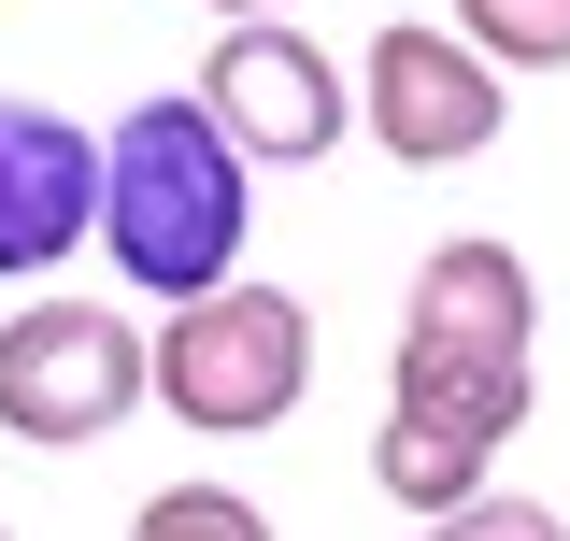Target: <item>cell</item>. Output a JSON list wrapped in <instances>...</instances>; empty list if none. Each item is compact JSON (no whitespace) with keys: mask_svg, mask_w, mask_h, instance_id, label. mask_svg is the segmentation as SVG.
Wrapping results in <instances>:
<instances>
[{"mask_svg":"<svg viewBox=\"0 0 570 541\" xmlns=\"http://www.w3.org/2000/svg\"><path fill=\"white\" fill-rule=\"evenodd\" d=\"M200 115L243 142L257 171H299V157H328V142L356 129V115H343V58H328L299 14H228V29H214Z\"/></svg>","mask_w":570,"mask_h":541,"instance_id":"cell-5","label":"cell"},{"mask_svg":"<svg viewBox=\"0 0 570 541\" xmlns=\"http://www.w3.org/2000/svg\"><path fill=\"white\" fill-rule=\"evenodd\" d=\"M385 413H400V427H442V442H471V456H499V442L528 427V356H428V342H400Z\"/></svg>","mask_w":570,"mask_h":541,"instance_id":"cell-8","label":"cell"},{"mask_svg":"<svg viewBox=\"0 0 570 541\" xmlns=\"http://www.w3.org/2000/svg\"><path fill=\"white\" fill-rule=\"evenodd\" d=\"M142 400L171 427H200V442H257V427H285L314 400V314L257 270H228V285L171 299L142 328Z\"/></svg>","mask_w":570,"mask_h":541,"instance_id":"cell-2","label":"cell"},{"mask_svg":"<svg viewBox=\"0 0 570 541\" xmlns=\"http://www.w3.org/2000/svg\"><path fill=\"white\" fill-rule=\"evenodd\" d=\"M499 58L485 43H456L442 14H400V29H371V58H356V129L385 142L400 171H456V157H485L499 142Z\"/></svg>","mask_w":570,"mask_h":541,"instance_id":"cell-4","label":"cell"},{"mask_svg":"<svg viewBox=\"0 0 570 541\" xmlns=\"http://www.w3.org/2000/svg\"><path fill=\"white\" fill-rule=\"evenodd\" d=\"M129 541H272V513H257L243 484H157L129 513Z\"/></svg>","mask_w":570,"mask_h":541,"instance_id":"cell-11","label":"cell"},{"mask_svg":"<svg viewBox=\"0 0 570 541\" xmlns=\"http://www.w3.org/2000/svg\"><path fill=\"white\" fill-rule=\"evenodd\" d=\"M86 228H100V142L58 100H0V270L43 285Z\"/></svg>","mask_w":570,"mask_h":541,"instance_id":"cell-6","label":"cell"},{"mask_svg":"<svg viewBox=\"0 0 570 541\" xmlns=\"http://www.w3.org/2000/svg\"><path fill=\"white\" fill-rule=\"evenodd\" d=\"M485 471L499 456H471V442H442V427H400V413H385V427H371V484H385V499H400V513H456V499H485Z\"/></svg>","mask_w":570,"mask_h":541,"instance_id":"cell-9","label":"cell"},{"mask_svg":"<svg viewBox=\"0 0 570 541\" xmlns=\"http://www.w3.org/2000/svg\"><path fill=\"white\" fill-rule=\"evenodd\" d=\"M456 43H485L499 71H570V0H456Z\"/></svg>","mask_w":570,"mask_h":541,"instance_id":"cell-10","label":"cell"},{"mask_svg":"<svg viewBox=\"0 0 570 541\" xmlns=\"http://www.w3.org/2000/svg\"><path fill=\"white\" fill-rule=\"evenodd\" d=\"M243 228H257V157L200 115V86L129 100L115 142H100V228H86L115 257V285H142L171 314V299H200V285L243 270Z\"/></svg>","mask_w":570,"mask_h":541,"instance_id":"cell-1","label":"cell"},{"mask_svg":"<svg viewBox=\"0 0 570 541\" xmlns=\"http://www.w3.org/2000/svg\"><path fill=\"white\" fill-rule=\"evenodd\" d=\"M428 541H570V513H542V499H513V484H485V499L428 513Z\"/></svg>","mask_w":570,"mask_h":541,"instance_id":"cell-12","label":"cell"},{"mask_svg":"<svg viewBox=\"0 0 570 541\" xmlns=\"http://www.w3.org/2000/svg\"><path fill=\"white\" fill-rule=\"evenodd\" d=\"M200 14H214V29H228V14H285V0H200Z\"/></svg>","mask_w":570,"mask_h":541,"instance_id":"cell-13","label":"cell"},{"mask_svg":"<svg viewBox=\"0 0 570 541\" xmlns=\"http://www.w3.org/2000/svg\"><path fill=\"white\" fill-rule=\"evenodd\" d=\"M142 413V328L115 299H29L0 314V442L86 456Z\"/></svg>","mask_w":570,"mask_h":541,"instance_id":"cell-3","label":"cell"},{"mask_svg":"<svg viewBox=\"0 0 570 541\" xmlns=\"http://www.w3.org/2000/svg\"><path fill=\"white\" fill-rule=\"evenodd\" d=\"M400 342H428V356H528L542 342V285H528V257L513 243H428L414 285H400Z\"/></svg>","mask_w":570,"mask_h":541,"instance_id":"cell-7","label":"cell"}]
</instances>
